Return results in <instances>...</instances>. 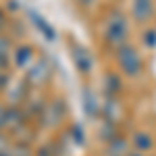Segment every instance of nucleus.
I'll return each mask as SVG.
<instances>
[{"mask_svg":"<svg viewBox=\"0 0 156 156\" xmlns=\"http://www.w3.org/2000/svg\"><path fill=\"white\" fill-rule=\"evenodd\" d=\"M4 108L6 106H0V133L4 131Z\"/></svg>","mask_w":156,"mask_h":156,"instance_id":"nucleus-22","label":"nucleus"},{"mask_svg":"<svg viewBox=\"0 0 156 156\" xmlns=\"http://www.w3.org/2000/svg\"><path fill=\"white\" fill-rule=\"evenodd\" d=\"M96 133H98V140H100L102 144H108L110 140H115V137L119 135V125H117V123H112V121L100 119Z\"/></svg>","mask_w":156,"mask_h":156,"instance_id":"nucleus-17","label":"nucleus"},{"mask_svg":"<svg viewBox=\"0 0 156 156\" xmlns=\"http://www.w3.org/2000/svg\"><path fill=\"white\" fill-rule=\"evenodd\" d=\"M29 83L21 79V81H11V85L6 87V98H9V104H15V106H21L25 100L29 98V92H27Z\"/></svg>","mask_w":156,"mask_h":156,"instance_id":"nucleus-12","label":"nucleus"},{"mask_svg":"<svg viewBox=\"0 0 156 156\" xmlns=\"http://www.w3.org/2000/svg\"><path fill=\"white\" fill-rule=\"evenodd\" d=\"M102 92L106 98H119V94L123 92L121 73H106L102 77Z\"/></svg>","mask_w":156,"mask_h":156,"instance_id":"nucleus-15","label":"nucleus"},{"mask_svg":"<svg viewBox=\"0 0 156 156\" xmlns=\"http://www.w3.org/2000/svg\"><path fill=\"white\" fill-rule=\"evenodd\" d=\"M115 62L121 71V77L127 79H137L144 73V58L137 46H133L131 42H125L123 46L115 50Z\"/></svg>","mask_w":156,"mask_h":156,"instance_id":"nucleus-2","label":"nucleus"},{"mask_svg":"<svg viewBox=\"0 0 156 156\" xmlns=\"http://www.w3.org/2000/svg\"><path fill=\"white\" fill-rule=\"evenodd\" d=\"M129 142H131V150H137V152H144V154H148V152H152L154 150V135L150 131H144V129H140V131H135L129 137Z\"/></svg>","mask_w":156,"mask_h":156,"instance_id":"nucleus-13","label":"nucleus"},{"mask_svg":"<svg viewBox=\"0 0 156 156\" xmlns=\"http://www.w3.org/2000/svg\"><path fill=\"white\" fill-rule=\"evenodd\" d=\"M4 23H6V17H4V12L0 11V31H2V27H4Z\"/></svg>","mask_w":156,"mask_h":156,"instance_id":"nucleus-24","label":"nucleus"},{"mask_svg":"<svg viewBox=\"0 0 156 156\" xmlns=\"http://www.w3.org/2000/svg\"><path fill=\"white\" fill-rule=\"evenodd\" d=\"M46 104H48V100H44L42 96L34 94V96H29L23 104H21V108H23L27 121H34V119L40 121V117H42V115H44V110H46Z\"/></svg>","mask_w":156,"mask_h":156,"instance_id":"nucleus-11","label":"nucleus"},{"mask_svg":"<svg viewBox=\"0 0 156 156\" xmlns=\"http://www.w3.org/2000/svg\"><path fill=\"white\" fill-rule=\"evenodd\" d=\"M11 58H12V65H15L19 71H27V69L34 65V60L37 58L36 48H34L31 44H21V46H17V48L12 50Z\"/></svg>","mask_w":156,"mask_h":156,"instance_id":"nucleus-8","label":"nucleus"},{"mask_svg":"<svg viewBox=\"0 0 156 156\" xmlns=\"http://www.w3.org/2000/svg\"><path fill=\"white\" fill-rule=\"evenodd\" d=\"M142 44L146 48H156V27H148L142 34Z\"/></svg>","mask_w":156,"mask_h":156,"instance_id":"nucleus-21","label":"nucleus"},{"mask_svg":"<svg viewBox=\"0 0 156 156\" xmlns=\"http://www.w3.org/2000/svg\"><path fill=\"white\" fill-rule=\"evenodd\" d=\"M100 98H98L96 90L90 87V85H83L81 90V108H83V115L90 121H100Z\"/></svg>","mask_w":156,"mask_h":156,"instance_id":"nucleus-7","label":"nucleus"},{"mask_svg":"<svg viewBox=\"0 0 156 156\" xmlns=\"http://www.w3.org/2000/svg\"><path fill=\"white\" fill-rule=\"evenodd\" d=\"M25 123H29V121H27V117H25V112H23L21 106L9 104V106L4 108V129H6V131L15 133L19 127H23Z\"/></svg>","mask_w":156,"mask_h":156,"instance_id":"nucleus-9","label":"nucleus"},{"mask_svg":"<svg viewBox=\"0 0 156 156\" xmlns=\"http://www.w3.org/2000/svg\"><path fill=\"white\" fill-rule=\"evenodd\" d=\"M100 119H106V121H112L119 125L121 119H123V104H121L119 98H106L102 100L100 104Z\"/></svg>","mask_w":156,"mask_h":156,"instance_id":"nucleus-10","label":"nucleus"},{"mask_svg":"<svg viewBox=\"0 0 156 156\" xmlns=\"http://www.w3.org/2000/svg\"><path fill=\"white\" fill-rule=\"evenodd\" d=\"M79 2H81V4H85V6H90V4H92L94 0H79Z\"/></svg>","mask_w":156,"mask_h":156,"instance_id":"nucleus-25","label":"nucleus"},{"mask_svg":"<svg viewBox=\"0 0 156 156\" xmlns=\"http://www.w3.org/2000/svg\"><path fill=\"white\" fill-rule=\"evenodd\" d=\"M69 137H71V144L77 146V148H83V146H85V140H87L85 129L79 125V123H73L71 127H69Z\"/></svg>","mask_w":156,"mask_h":156,"instance_id":"nucleus-19","label":"nucleus"},{"mask_svg":"<svg viewBox=\"0 0 156 156\" xmlns=\"http://www.w3.org/2000/svg\"><path fill=\"white\" fill-rule=\"evenodd\" d=\"M58 142H44L36 148L34 156H58Z\"/></svg>","mask_w":156,"mask_h":156,"instance_id":"nucleus-20","label":"nucleus"},{"mask_svg":"<svg viewBox=\"0 0 156 156\" xmlns=\"http://www.w3.org/2000/svg\"><path fill=\"white\" fill-rule=\"evenodd\" d=\"M129 31L131 25L127 15L121 9H110L104 17V27H102V42L108 48L117 50L119 46H123L125 42H129Z\"/></svg>","mask_w":156,"mask_h":156,"instance_id":"nucleus-1","label":"nucleus"},{"mask_svg":"<svg viewBox=\"0 0 156 156\" xmlns=\"http://www.w3.org/2000/svg\"><path fill=\"white\" fill-rule=\"evenodd\" d=\"M69 50H71V60L75 65V69H77V73L87 77L94 71V54L90 52V48H85L79 42H71Z\"/></svg>","mask_w":156,"mask_h":156,"instance_id":"nucleus-5","label":"nucleus"},{"mask_svg":"<svg viewBox=\"0 0 156 156\" xmlns=\"http://www.w3.org/2000/svg\"><path fill=\"white\" fill-rule=\"evenodd\" d=\"M17 9H19L17 0H11V2H9V11H17Z\"/></svg>","mask_w":156,"mask_h":156,"instance_id":"nucleus-23","label":"nucleus"},{"mask_svg":"<svg viewBox=\"0 0 156 156\" xmlns=\"http://www.w3.org/2000/svg\"><path fill=\"white\" fill-rule=\"evenodd\" d=\"M131 19L140 25H146L154 19L156 15V2L154 0H129Z\"/></svg>","mask_w":156,"mask_h":156,"instance_id":"nucleus-6","label":"nucleus"},{"mask_svg":"<svg viewBox=\"0 0 156 156\" xmlns=\"http://www.w3.org/2000/svg\"><path fill=\"white\" fill-rule=\"evenodd\" d=\"M12 44H11V37H4L0 36V71H9V60H11V52Z\"/></svg>","mask_w":156,"mask_h":156,"instance_id":"nucleus-18","label":"nucleus"},{"mask_svg":"<svg viewBox=\"0 0 156 156\" xmlns=\"http://www.w3.org/2000/svg\"><path fill=\"white\" fill-rule=\"evenodd\" d=\"M29 19L34 21V27L40 31V36L44 37L46 42H56V37H58V36H56V29H54V27H52V25H50L42 15H37L36 11H31V9H29Z\"/></svg>","mask_w":156,"mask_h":156,"instance_id":"nucleus-14","label":"nucleus"},{"mask_svg":"<svg viewBox=\"0 0 156 156\" xmlns=\"http://www.w3.org/2000/svg\"><path fill=\"white\" fill-rule=\"evenodd\" d=\"M129 152H131V142L123 135H117L115 140L104 144V156H127Z\"/></svg>","mask_w":156,"mask_h":156,"instance_id":"nucleus-16","label":"nucleus"},{"mask_svg":"<svg viewBox=\"0 0 156 156\" xmlns=\"http://www.w3.org/2000/svg\"><path fill=\"white\" fill-rule=\"evenodd\" d=\"M67 117V104L62 98H54L46 104L44 115L40 117V127L42 129H56Z\"/></svg>","mask_w":156,"mask_h":156,"instance_id":"nucleus-4","label":"nucleus"},{"mask_svg":"<svg viewBox=\"0 0 156 156\" xmlns=\"http://www.w3.org/2000/svg\"><path fill=\"white\" fill-rule=\"evenodd\" d=\"M52 79V65L46 56H40L34 60V65L25 71V81L31 87H42Z\"/></svg>","mask_w":156,"mask_h":156,"instance_id":"nucleus-3","label":"nucleus"}]
</instances>
